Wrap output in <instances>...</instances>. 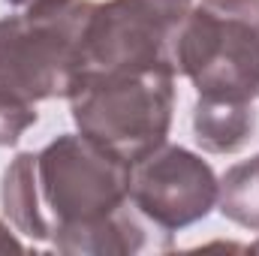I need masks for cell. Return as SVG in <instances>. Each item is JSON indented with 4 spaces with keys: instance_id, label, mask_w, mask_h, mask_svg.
<instances>
[{
    "instance_id": "obj_5",
    "label": "cell",
    "mask_w": 259,
    "mask_h": 256,
    "mask_svg": "<svg viewBox=\"0 0 259 256\" xmlns=\"http://www.w3.org/2000/svg\"><path fill=\"white\" fill-rule=\"evenodd\" d=\"M190 9H193V0L94 3L91 18L84 24V36H81L78 72L172 61V42Z\"/></svg>"
},
{
    "instance_id": "obj_9",
    "label": "cell",
    "mask_w": 259,
    "mask_h": 256,
    "mask_svg": "<svg viewBox=\"0 0 259 256\" xmlns=\"http://www.w3.org/2000/svg\"><path fill=\"white\" fill-rule=\"evenodd\" d=\"M36 124V109L30 100L9 88H0V148L18 145V139Z\"/></svg>"
},
{
    "instance_id": "obj_2",
    "label": "cell",
    "mask_w": 259,
    "mask_h": 256,
    "mask_svg": "<svg viewBox=\"0 0 259 256\" xmlns=\"http://www.w3.org/2000/svg\"><path fill=\"white\" fill-rule=\"evenodd\" d=\"M172 61L199 97L259 100V0H199L172 42Z\"/></svg>"
},
{
    "instance_id": "obj_3",
    "label": "cell",
    "mask_w": 259,
    "mask_h": 256,
    "mask_svg": "<svg viewBox=\"0 0 259 256\" xmlns=\"http://www.w3.org/2000/svg\"><path fill=\"white\" fill-rule=\"evenodd\" d=\"M33 178L55 241L127 208L133 166L81 133H64L36 154Z\"/></svg>"
},
{
    "instance_id": "obj_8",
    "label": "cell",
    "mask_w": 259,
    "mask_h": 256,
    "mask_svg": "<svg viewBox=\"0 0 259 256\" xmlns=\"http://www.w3.org/2000/svg\"><path fill=\"white\" fill-rule=\"evenodd\" d=\"M33 151H21L3 172V184H0V205L3 214L9 217V223L15 226V232L33 238V241H52L49 223L42 217L39 208V196H36V178H33Z\"/></svg>"
},
{
    "instance_id": "obj_11",
    "label": "cell",
    "mask_w": 259,
    "mask_h": 256,
    "mask_svg": "<svg viewBox=\"0 0 259 256\" xmlns=\"http://www.w3.org/2000/svg\"><path fill=\"white\" fill-rule=\"evenodd\" d=\"M24 250V244L9 232V226L0 220V253H21Z\"/></svg>"
},
{
    "instance_id": "obj_10",
    "label": "cell",
    "mask_w": 259,
    "mask_h": 256,
    "mask_svg": "<svg viewBox=\"0 0 259 256\" xmlns=\"http://www.w3.org/2000/svg\"><path fill=\"white\" fill-rule=\"evenodd\" d=\"M15 12H27V15H42V12H55L66 6L69 0H6Z\"/></svg>"
},
{
    "instance_id": "obj_4",
    "label": "cell",
    "mask_w": 259,
    "mask_h": 256,
    "mask_svg": "<svg viewBox=\"0 0 259 256\" xmlns=\"http://www.w3.org/2000/svg\"><path fill=\"white\" fill-rule=\"evenodd\" d=\"M91 9V0H69L55 12L0 18V88L30 103L66 97L78 72Z\"/></svg>"
},
{
    "instance_id": "obj_6",
    "label": "cell",
    "mask_w": 259,
    "mask_h": 256,
    "mask_svg": "<svg viewBox=\"0 0 259 256\" xmlns=\"http://www.w3.org/2000/svg\"><path fill=\"white\" fill-rule=\"evenodd\" d=\"M220 196L214 169L181 145H160L133 166L130 202L163 232L187 229L211 214Z\"/></svg>"
},
{
    "instance_id": "obj_1",
    "label": "cell",
    "mask_w": 259,
    "mask_h": 256,
    "mask_svg": "<svg viewBox=\"0 0 259 256\" xmlns=\"http://www.w3.org/2000/svg\"><path fill=\"white\" fill-rule=\"evenodd\" d=\"M175 72L172 61L78 72L66 94L78 133L136 166L169 139Z\"/></svg>"
},
{
    "instance_id": "obj_12",
    "label": "cell",
    "mask_w": 259,
    "mask_h": 256,
    "mask_svg": "<svg viewBox=\"0 0 259 256\" xmlns=\"http://www.w3.org/2000/svg\"><path fill=\"white\" fill-rule=\"evenodd\" d=\"M250 250H253V253H259V241H256V244H250Z\"/></svg>"
},
{
    "instance_id": "obj_7",
    "label": "cell",
    "mask_w": 259,
    "mask_h": 256,
    "mask_svg": "<svg viewBox=\"0 0 259 256\" xmlns=\"http://www.w3.org/2000/svg\"><path fill=\"white\" fill-rule=\"evenodd\" d=\"M256 130L253 103L235 100H211L199 97L193 109V133L196 142L208 154H235L241 151Z\"/></svg>"
}]
</instances>
